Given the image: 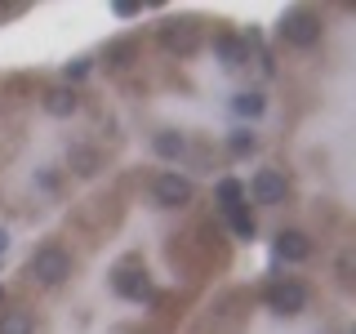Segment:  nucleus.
<instances>
[{"mask_svg":"<svg viewBox=\"0 0 356 334\" xmlns=\"http://www.w3.org/2000/svg\"><path fill=\"white\" fill-rule=\"evenodd\" d=\"M27 272H31V281H40V285H63L67 276H72V254L63 250V245H40L36 254H31V263H27Z\"/></svg>","mask_w":356,"mask_h":334,"instance_id":"obj_1","label":"nucleus"},{"mask_svg":"<svg viewBox=\"0 0 356 334\" xmlns=\"http://www.w3.org/2000/svg\"><path fill=\"white\" fill-rule=\"evenodd\" d=\"M281 36L285 45H298V49H312L321 40V18L312 9H285L281 14Z\"/></svg>","mask_w":356,"mask_h":334,"instance_id":"obj_2","label":"nucleus"},{"mask_svg":"<svg viewBox=\"0 0 356 334\" xmlns=\"http://www.w3.org/2000/svg\"><path fill=\"white\" fill-rule=\"evenodd\" d=\"M267 308H272L276 317H298V312L307 308V285L303 281H276V285H267Z\"/></svg>","mask_w":356,"mask_h":334,"instance_id":"obj_3","label":"nucleus"},{"mask_svg":"<svg viewBox=\"0 0 356 334\" xmlns=\"http://www.w3.org/2000/svg\"><path fill=\"white\" fill-rule=\"evenodd\" d=\"M152 196H156V205H165V209H178V205H187V200H192V178H183V174L165 170V174H156V183H152Z\"/></svg>","mask_w":356,"mask_h":334,"instance_id":"obj_4","label":"nucleus"},{"mask_svg":"<svg viewBox=\"0 0 356 334\" xmlns=\"http://www.w3.org/2000/svg\"><path fill=\"white\" fill-rule=\"evenodd\" d=\"M161 45L170 54H178V58H187V54L200 49V27H196V22H165V27H161Z\"/></svg>","mask_w":356,"mask_h":334,"instance_id":"obj_5","label":"nucleus"},{"mask_svg":"<svg viewBox=\"0 0 356 334\" xmlns=\"http://www.w3.org/2000/svg\"><path fill=\"white\" fill-rule=\"evenodd\" d=\"M250 196L259 200V205H281L285 200V174L281 170H259L250 178Z\"/></svg>","mask_w":356,"mask_h":334,"instance_id":"obj_6","label":"nucleus"},{"mask_svg":"<svg viewBox=\"0 0 356 334\" xmlns=\"http://www.w3.org/2000/svg\"><path fill=\"white\" fill-rule=\"evenodd\" d=\"M276 254H281L285 263H303L307 254H312V241L303 237V232L289 228V232H281V237H276Z\"/></svg>","mask_w":356,"mask_h":334,"instance_id":"obj_7","label":"nucleus"},{"mask_svg":"<svg viewBox=\"0 0 356 334\" xmlns=\"http://www.w3.org/2000/svg\"><path fill=\"white\" fill-rule=\"evenodd\" d=\"M76 107H81L76 89H49V94H44V111H49V116H72Z\"/></svg>","mask_w":356,"mask_h":334,"instance_id":"obj_8","label":"nucleus"},{"mask_svg":"<svg viewBox=\"0 0 356 334\" xmlns=\"http://www.w3.org/2000/svg\"><path fill=\"white\" fill-rule=\"evenodd\" d=\"M0 334H36V321H31V312H0Z\"/></svg>","mask_w":356,"mask_h":334,"instance_id":"obj_9","label":"nucleus"},{"mask_svg":"<svg viewBox=\"0 0 356 334\" xmlns=\"http://www.w3.org/2000/svg\"><path fill=\"white\" fill-rule=\"evenodd\" d=\"M116 289L125 299H147L152 294V285H147V276H143V272H116Z\"/></svg>","mask_w":356,"mask_h":334,"instance_id":"obj_10","label":"nucleus"},{"mask_svg":"<svg viewBox=\"0 0 356 334\" xmlns=\"http://www.w3.org/2000/svg\"><path fill=\"white\" fill-rule=\"evenodd\" d=\"M152 148H156V156L174 161V156H183V148H187V143H183V134H174V129H161V134L152 138Z\"/></svg>","mask_w":356,"mask_h":334,"instance_id":"obj_11","label":"nucleus"},{"mask_svg":"<svg viewBox=\"0 0 356 334\" xmlns=\"http://www.w3.org/2000/svg\"><path fill=\"white\" fill-rule=\"evenodd\" d=\"M218 205L227 209V214H232V209H241V205H245V187L236 183V178H222V183H218Z\"/></svg>","mask_w":356,"mask_h":334,"instance_id":"obj_12","label":"nucleus"},{"mask_svg":"<svg viewBox=\"0 0 356 334\" xmlns=\"http://www.w3.org/2000/svg\"><path fill=\"white\" fill-rule=\"evenodd\" d=\"M214 49L222 54V63H227V67H241V63H245V45H241L236 36H218Z\"/></svg>","mask_w":356,"mask_h":334,"instance_id":"obj_13","label":"nucleus"},{"mask_svg":"<svg viewBox=\"0 0 356 334\" xmlns=\"http://www.w3.org/2000/svg\"><path fill=\"white\" fill-rule=\"evenodd\" d=\"M232 107H236V116H263V107H267V98L263 94H250V89H245V94H236V103H232Z\"/></svg>","mask_w":356,"mask_h":334,"instance_id":"obj_14","label":"nucleus"},{"mask_svg":"<svg viewBox=\"0 0 356 334\" xmlns=\"http://www.w3.org/2000/svg\"><path fill=\"white\" fill-rule=\"evenodd\" d=\"M72 170L81 174V178L98 174V152H89V148H76V152H72Z\"/></svg>","mask_w":356,"mask_h":334,"instance_id":"obj_15","label":"nucleus"},{"mask_svg":"<svg viewBox=\"0 0 356 334\" xmlns=\"http://www.w3.org/2000/svg\"><path fill=\"white\" fill-rule=\"evenodd\" d=\"M232 232H236L241 241H250V237H254V218H250V209H245V205H241V209H232Z\"/></svg>","mask_w":356,"mask_h":334,"instance_id":"obj_16","label":"nucleus"},{"mask_svg":"<svg viewBox=\"0 0 356 334\" xmlns=\"http://www.w3.org/2000/svg\"><path fill=\"white\" fill-rule=\"evenodd\" d=\"M227 148H232V156H250L254 152V134H232V138H227Z\"/></svg>","mask_w":356,"mask_h":334,"instance_id":"obj_17","label":"nucleus"},{"mask_svg":"<svg viewBox=\"0 0 356 334\" xmlns=\"http://www.w3.org/2000/svg\"><path fill=\"white\" fill-rule=\"evenodd\" d=\"M85 72H89V58H76V63H67V81H81Z\"/></svg>","mask_w":356,"mask_h":334,"instance_id":"obj_18","label":"nucleus"},{"mask_svg":"<svg viewBox=\"0 0 356 334\" xmlns=\"http://www.w3.org/2000/svg\"><path fill=\"white\" fill-rule=\"evenodd\" d=\"M129 54H134L129 45H116V49H111V63H116V67H125V58H129Z\"/></svg>","mask_w":356,"mask_h":334,"instance_id":"obj_19","label":"nucleus"},{"mask_svg":"<svg viewBox=\"0 0 356 334\" xmlns=\"http://www.w3.org/2000/svg\"><path fill=\"white\" fill-rule=\"evenodd\" d=\"M0 250H5V232H0Z\"/></svg>","mask_w":356,"mask_h":334,"instance_id":"obj_20","label":"nucleus"}]
</instances>
